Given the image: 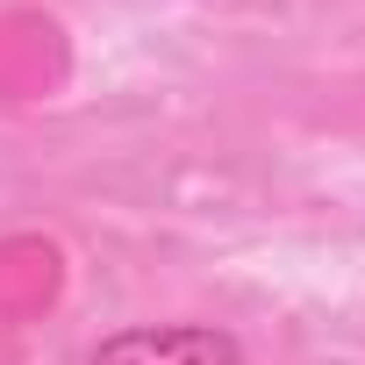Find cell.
<instances>
[{"label":"cell","mask_w":365,"mask_h":365,"mask_svg":"<svg viewBox=\"0 0 365 365\" xmlns=\"http://www.w3.org/2000/svg\"><path fill=\"white\" fill-rule=\"evenodd\" d=\"M86 365H244L222 322H129L86 351Z\"/></svg>","instance_id":"6da1fadb"}]
</instances>
